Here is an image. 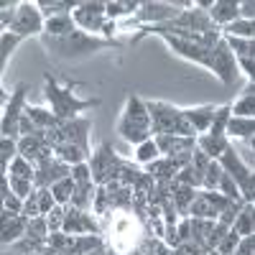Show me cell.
Returning <instances> with one entry per match:
<instances>
[{
	"instance_id": "cell-42",
	"label": "cell",
	"mask_w": 255,
	"mask_h": 255,
	"mask_svg": "<svg viewBox=\"0 0 255 255\" xmlns=\"http://www.w3.org/2000/svg\"><path fill=\"white\" fill-rule=\"evenodd\" d=\"M250 145H253V148H255V138H253V140H250Z\"/></svg>"
},
{
	"instance_id": "cell-14",
	"label": "cell",
	"mask_w": 255,
	"mask_h": 255,
	"mask_svg": "<svg viewBox=\"0 0 255 255\" xmlns=\"http://www.w3.org/2000/svg\"><path fill=\"white\" fill-rule=\"evenodd\" d=\"M209 18L215 23H222V26H230L240 18V3L238 0H215V5L209 10Z\"/></svg>"
},
{
	"instance_id": "cell-19",
	"label": "cell",
	"mask_w": 255,
	"mask_h": 255,
	"mask_svg": "<svg viewBox=\"0 0 255 255\" xmlns=\"http://www.w3.org/2000/svg\"><path fill=\"white\" fill-rule=\"evenodd\" d=\"M72 31H77V23H74V18L72 15H56V18H49L46 23H44V33L46 36H69Z\"/></svg>"
},
{
	"instance_id": "cell-20",
	"label": "cell",
	"mask_w": 255,
	"mask_h": 255,
	"mask_svg": "<svg viewBox=\"0 0 255 255\" xmlns=\"http://www.w3.org/2000/svg\"><path fill=\"white\" fill-rule=\"evenodd\" d=\"M79 3H72V0H64V3H59V0H41L38 8H41V15H44V20L49 18H56V15H69L72 8H77Z\"/></svg>"
},
{
	"instance_id": "cell-32",
	"label": "cell",
	"mask_w": 255,
	"mask_h": 255,
	"mask_svg": "<svg viewBox=\"0 0 255 255\" xmlns=\"http://www.w3.org/2000/svg\"><path fill=\"white\" fill-rule=\"evenodd\" d=\"M18 8H20V3H15V0H13V3H8V0L3 3V10H0V23H3V28H5V31L10 28V23L15 20Z\"/></svg>"
},
{
	"instance_id": "cell-29",
	"label": "cell",
	"mask_w": 255,
	"mask_h": 255,
	"mask_svg": "<svg viewBox=\"0 0 255 255\" xmlns=\"http://www.w3.org/2000/svg\"><path fill=\"white\" fill-rule=\"evenodd\" d=\"M222 174H225V168L220 166V161H212L209 168H207V174H204V189H207V191L220 189V179H222Z\"/></svg>"
},
{
	"instance_id": "cell-41",
	"label": "cell",
	"mask_w": 255,
	"mask_h": 255,
	"mask_svg": "<svg viewBox=\"0 0 255 255\" xmlns=\"http://www.w3.org/2000/svg\"><path fill=\"white\" fill-rule=\"evenodd\" d=\"M207 255H222V253H220V250H217V253H215V250H212V253H207Z\"/></svg>"
},
{
	"instance_id": "cell-17",
	"label": "cell",
	"mask_w": 255,
	"mask_h": 255,
	"mask_svg": "<svg viewBox=\"0 0 255 255\" xmlns=\"http://www.w3.org/2000/svg\"><path fill=\"white\" fill-rule=\"evenodd\" d=\"M197 191L194 186H186V184H171V199H174V207L176 212H181V215H186V212L191 209V202H194Z\"/></svg>"
},
{
	"instance_id": "cell-11",
	"label": "cell",
	"mask_w": 255,
	"mask_h": 255,
	"mask_svg": "<svg viewBox=\"0 0 255 255\" xmlns=\"http://www.w3.org/2000/svg\"><path fill=\"white\" fill-rule=\"evenodd\" d=\"M44 15H41V8L38 3H20L18 8V15L10 23V33L26 38V36H33V33H44Z\"/></svg>"
},
{
	"instance_id": "cell-2",
	"label": "cell",
	"mask_w": 255,
	"mask_h": 255,
	"mask_svg": "<svg viewBox=\"0 0 255 255\" xmlns=\"http://www.w3.org/2000/svg\"><path fill=\"white\" fill-rule=\"evenodd\" d=\"M77 87L74 82H69L67 87H59L56 84V79L46 72V77H44V95H46V100H49V105H51V113L56 115V120H74L77 118V113H84V110H92V108H97L100 105V100H79L72 90Z\"/></svg>"
},
{
	"instance_id": "cell-39",
	"label": "cell",
	"mask_w": 255,
	"mask_h": 255,
	"mask_svg": "<svg viewBox=\"0 0 255 255\" xmlns=\"http://www.w3.org/2000/svg\"><path fill=\"white\" fill-rule=\"evenodd\" d=\"M245 92H250V95H255V84H248V87H245Z\"/></svg>"
},
{
	"instance_id": "cell-13",
	"label": "cell",
	"mask_w": 255,
	"mask_h": 255,
	"mask_svg": "<svg viewBox=\"0 0 255 255\" xmlns=\"http://www.w3.org/2000/svg\"><path fill=\"white\" fill-rule=\"evenodd\" d=\"M61 232H69V235H84V232H100V227H97V222L92 220L90 212L67 204V217H64Z\"/></svg>"
},
{
	"instance_id": "cell-5",
	"label": "cell",
	"mask_w": 255,
	"mask_h": 255,
	"mask_svg": "<svg viewBox=\"0 0 255 255\" xmlns=\"http://www.w3.org/2000/svg\"><path fill=\"white\" fill-rule=\"evenodd\" d=\"M123 163H125V161H120V158H118V153L113 151V145H110L108 140L100 143V148L92 153V163H90L95 184L108 186V184H110V179H118Z\"/></svg>"
},
{
	"instance_id": "cell-25",
	"label": "cell",
	"mask_w": 255,
	"mask_h": 255,
	"mask_svg": "<svg viewBox=\"0 0 255 255\" xmlns=\"http://www.w3.org/2000/svg\"><path fill=\"white\" fill-rule=\"evenodd\" d=\"M20 36L10 33V31H3V36H0V69H5V64H8V56L13 54V49L20 44Z\"/></svg>"
},
{
	"instance_id": "cell-36",
	"label": "cell",
	"mask_w": 255,
	"mask_h": 255,
	"mask_svg": "<svg viewBox=\"0 0 255 255\" xmlns=\"http://www.w3.org/2000/svg\"><path fill=\"white\" fill-rule=\"evenodd\" d=\"M176 230H179V245L191 240V220H184V222H181Z\"/></svg>"
},
{
	"instance_id": "cell-3",
	"label": "cell",
	"mask_w": 255,
	"mask_h": 255,
	"mask_svg": "<svg viewBox=\"0 0 255 255\" xmlns=\"http://www.w3.org/2000/svg\"><path fill=\"white\" fill-rule=\"evenodd\" d=\"M118 133L128 140V143H145V140H151V133H153V128H151V113H148L145 108V102L135 95L128 97L125 102V110L118 120Z\"/></svg>"
},
{
	"instance_id": "cell-31",
	"label": "cell",
	"mask_w": 255,
	"mask_h": 255,
	"mask_svg": "<svg viewBox=\"0 0 255 255\" xmlns=\"http://www.w3.org/2000/svg\"><path fill=\"white\" fill-rule=\"evenodd\" d=\"M18 156V143L13 138H3V153H0V163H3V174H8V163Z\"/></svg>"
},
{
	"instance_id": "cell-40",
	"label": "cell",
	"mask_w": 255,
	"mask_h": 255,
	"mask_svg": "<svg viewBox=\"0 0 255 255\" xmlns=\"http://www.w3.org/2000/svg\"><path fill=\"white\" fill-rule=\"evenodd\" d=\"M3 255H18V253H15V250H5Z\"/></svg>"
},
{
	"instance_id": "cell-21",
	"label": "cell",
	"mask_w": 255,
	"mask_h": 255,
	"mask_svg": "<svg viewBox=\"0 0 255 255\" xmlns=\"http://www.w3.org/2000/svg\"><path fill=\"white\" fill-rule=\"evenodd\" d=\"M74 191H77V184H74V179H72V176L61 179V181H56V184L51 186V194H54L56 204H64V207H67V204L72 202Z\"/></svg>"
},
{
	"instance_id": "cell-15",
	"label": "cell",
	"mask_w": 255,
	"mask_h": 255,
	"mask_svg": "<svg viewBox=\"0 0 255 255\" xmlns=\"http://www.w3.org/2000/svg\"><path fill=\"white\" fill-rule=\"evenodd\" d=\"M215 113H217L215 105H202V108H189V110H184L186 120L194 125L197 133H209L212 120H215Z\"/></svg>"
},
{
	"instance_id": "cell-9",
	"label": "cell",
	"mask_w": 255,
	"mask_h": 255,
	"mask_svg": "<svg viewBox=\"0 0 255 255\" xmlns=\"http://www.w3.org/2000/svg\"><path fill=\"white\" fill-rule=\"evenodd\" d=\"M26 92H28V84L26 82H18L15 90L10 95V100L5 102V110H3V138H13L20 133L18 130V123L23 118V100H26Z\"/></svg>"
},
{
	"instance_id": "cell-38",
	"label": "cell",
	"mask_w": 255,
	"mask_h": 255,
	"mask_svg": "<svg viewBox=\"0 0 255 255\" xmlns=\"http://www.w3.org/2000/svg\"><path fill=\"white\" fill-rule=\"evenodd\" d=\"M90 255H105V250H102V245H100V248H95V250H92Z\"/></svg>"
},
{
	"instance_id": "cell-4",
	"label": "cell",
	"mask_w": 255,
	"mask_h": 255,
	"mask_svg": "<svg viewBox=\"0 0 255 255\" xmlns=\"http://www.w3.org/2000/svg\"><path fill=\"white\" fill-rule=\"evenodd\" d=\"M148 113H151V128L153 135H191L197 138V130L184 115V110L174 108L161 100H148L145 102Z\"/></svg>"
},
{
	"instance_id": "cell-12",
	"label": "cell",
	"mask_w": 255,
	"mask_h": 255,
	"mask_svg": "<svg viewBox=\"0 0 255 255\" xmlns=\"http://www.w3.org/2000/svg\"><path fill=\"white\" fill-rule=\"evenodd\" d=\"M67 176H72V166L64 163L61 158H49V161H44V163L36 166V179H33V184H36L38 189H51L56 181L67 179Z\"/></svg>"
},
{
	"instance_id": "cell-16",
	"label": "cell",
	"mask_w": 255,
	"mask_h": 255,
	"mask_svg": "<svg viewBox=\"0 0 255 255\" xmlns=\"http://www.w3.org/2000/svg\"><path fill=\"white\" fill-rule=\"evenodd\" d=\"M232 232H238L240 238L245 235H255V204L245 202L240 215L235 217V225H232Z\"/></svg>"
},
{
	"instance_id": "cell-28",
	"label": "cell",
	"mask_w": 255,
	"mask_h": 255,
	"mask_svg": "<svg viewBox=\"0 0 255 255\" xmlns=\"http://www.w3.org/2000/svg\"><path fill=\"white\" fill-rule=\"evenodd\" d=\"M138 8H140V3L138 0H128V3H118V0H113V3H108V15L110 20H115V18H120V15H128V13H138Z\"/></svg>"
},
{
	"instance_id": "cell-30",
	"label": "cell",
	"mask_w": 255,
	"mask_h": 255,
	"mask_svg": "<svg viewBox=\"0 0 255 255\" xmlns=\"http://www.w3.org/2000/svg\"><path fill=\"white\" fill-rule=\"evenodd\" d=\"M64 217H67V207L64 204H56L49 215H46V222H49V232H61L64 227Z\"/></svg>"
},
{
	"instance_id": "cell-8",
	"label": "cell",
	"mask_w": 255,
	"mask_h": 255,
	"mask_svg": "<svg viewBox=\"0 0 255 255\" xmlns=\"http://www.w3.org/2000/svg\"><path fill=\"white\" fill-rule=\"evenodd\" d=\"M108 3H100V0H84V3H79L72 13L77 28L87 31V33H102L105 23H108Z\"/></svg>"
},
{
	"instance_id": "cell-10",
	"label": "cell",
	"mask_w": 255,
	"mask_h": 255,
	"mask_svg": "<svg viewBox=\"0 0 255 255\" xmlns=\"http://www.w3.org/2000/svg\"><path fill=\"white\" fill-rule=\"evenodd\" d=\"M161 38L168 44V49H171L174 54L189 59V61H194L199 64V67L204 69H212V49L197 44V41H186V38H179V36H168V33H161Z\"/></svg>"
},
{
	"instance_id": "cell-37",
	"label": "cell",
	"mask_w": 255,
	"mask_h": 255,
	"mask_svg": "<svg viewBox=\"0 0 255 255\" xmlns=\"http://www.w3.org/2000/svg\"><path fill=\"white\" fill-rule=\"evenodd\" d=\"M240 15L248 20H255V0H243L240 3Z\"/></svg>"
},
{
	"instance_id": "cell-23",
	"label": "cell",
	"mask_w": 255,
	"mask_h": 255,
	"mask_svg": "<svg viewBox=\"0 0 255 255\" xmlns=\"http://www.w3.org/2000/svg\"><path fill=\"white\" fill-rule=\"evenodd\" d=\"M225 33H227V36H235V38H253V41H255V20L238 18L235 23L225 26Z\"/></svg>"
},
{
	"instance_id": "cell-27",
	"label": "cell",
	"mask_w": 255,
	"mask_h": 255,
	"mask_svg": "<svg viewBox=\"0 0 255 255\" xmlns=\"http://www.w3.org/2000/svg\"><path fill=\"white\" fill-rule=\"evenodd\" d=\"M135 158H138V163H153V161H158L161 158V148H158V143L151 138V140H145V143H140L138 145V153H135Z\"/></svg>"
},
{
	"instance_id": "cell-18",
	"label": "cell",
	"mask_w": 255,
	"mask_h": 255,
	"mask_svg": "<svg viewBox=\"0 0 255 255\" xmlns=\"http://www.w3.org/2000/svg\"><path fill=\"white\" fill-rule=\"evenodd\" d=\"M26 230H28V217H23V215H15L8 222H3V245L8 248L18 238H23Z\"/></svg>"
},
{
	"instance_id": "cell-33",
	"label": "cell",
	"mask_w": 255,
	"mask_h": 255,
	"mask_svg": "<svg viewBox=\"0 0 255 255\" xmlns=\"http://www.w3.org/2000/svg\"><path fill=\"white\" fill-rule=\"evenodd\" d=\"M54 207H56V199H54V194H51V189H38V209H41V217H46Z\"/></svg>"
},
{
	"instance_id": "cell-43",
	"label": "cell",
	"mask_w": 255,
	"mask_h": 255,
	"mask_svg": "<svg viewBox=\"0 0 255 255\" xmlns=\"http://www.w3.org/2000/svg\"><path fill=\"white\" fill-rule=\"evenodd\" d=\"M28 255H41V253H28Z\"/></svg>"
},
{
	"instance_id": "cell-34",
	"label": "cell",
	"mask_w": 255,
	"mask_h": 255,
	"mask_svg": "<svg viewBox=\"0 0 255 255\" xmlns=\"http://www.w3.org/2000/svg\"><path fill=\"white\" fill-rule=\"evenodd\" d=\"M238 245H240V235H238V232H232V230H230L227 235H225V240L220 243V248H217V250H220L222 255H235Z\"/></svg>"
},
{
	"instance_id": "cell-35",
	"label": "cell",
	"mask_w": 255,
	"mask_h": 255,
	"mask_svg": "<svg viewBox=\"0 0 255 255\" xmlns=\"http://www.w3.org/2000/svg\"><path fill=\"white\" fill-rule=\"evenodd\" d=\"M235 255H255V235L240 238V245H238Z\"/></svg>"
},
{
	"instance_id": "cell-26",
	"label": "cell",
	"mask_w": 255,
	"mask_h": 255,
	"mask_svg": "<svg viewBox=\"0 0 255 255\" xmlns=\"http://www.w3.org/2000/svg\"><path fill=\"white\" fill-rule=\"evenodd\" d=\"M232 118H255V95L243 92V97L232 105Z\"/></svg>"
},
{
	"instance_id": "cell-7",
	"label": "cell",
	"mask_w": 255,
	"mask_h": 255,
	"mask_svg": "<svg viewBox=\"0 0 255 255\" xmlns=\"http://www.w3.org/2000/svg\"><path fill=\"white\" fill-rule=\"evenodd\" d=\"M181 8H191V3H140L135 13V23L143 26H161V23H174L184 13Z\"/></svg>"
},
{
	"instance_id": "cell-1",
	"label": "cell",
	"mask_w": 255,
	"mask_h": 255,
	"mask_svg": "<svg viewBox=\"0 0 255 255\" xmlns=\"http://www.w3.org/2000/svg\"><path fill=\"white\" fill-rule=\"evenodd\" d=\"M41 44L46 46V51L54 59H64V61H77L84 56H92L102 49H120V44L115 38H100V36H92L82 28L72 31L69 36H61V38L41 33Z\"/></svg>"
},
{
	"instance_id": "cell-6",
	"label": "cell",
	"mask_w": 255,
	"mask_h": 255,
	"mask_svg": "<svg viewBox=\"0 0 255 255\" xmlns=\"http://www.w3.org/2000/svg\"><path fill=\"white\" fill-rule=\"evenodd\" d=\"M209 72L215 74V77H220L227 87H232V84L238 82V77H240L238 56H235V51L230 49V44H227L225 36L215 44V49H212V69H209Z\"/></svg>"
},
{
	"instance_id": "cell-22",
	"label": "cell",
	"mask_w": 255,
	"mask_h": 255,
	"mask_svg": "<svg viewBox=\"0 0 255 255\" xmlns=\"http://www.w3.org/2000/svg\"><path fill=\"white\" fill-rule=\"evenodd\" d=\"M5 176H13V179H28V181H33L36 179V166L28 161V158H23V156H15L13 158V163H10V174H5Z\"/></svg>"
},
{
	"instance_id": "cell-24",
	"label": "cell",
	"mask_w": 255,
	"mask_h": 255,
	"mask_svg": "<svg viewBox=\"0 0 255 255\" xmlns=\"http://www.w3.org/2000/svg\"><path fill=\"white\" fill-rule=\"evenodd\" d=\"M113 232H115V238H113V245L115 248H120V240H125V238H130V235H135V222H133V217H118L115 222H113Z\"/></svg>"
}]
</instances>
